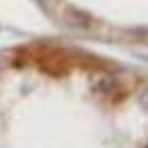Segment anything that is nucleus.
<instances>
[{"mask_svg":"<svg viewBox=\"0 0 148 148\" xmlns=\"http://www.w3.org/2000/svg\"><path fill=\"white\" fill-rule=\"evenodd\" d=\"M119 88V81L114 79V76H103V79H99L97 81V90L103 94H108V92H114Z\"/></svg>","mask_w":148,"mask_h":148,"instance_id":"obj_1","label":"nucleus"}]
</instances>
